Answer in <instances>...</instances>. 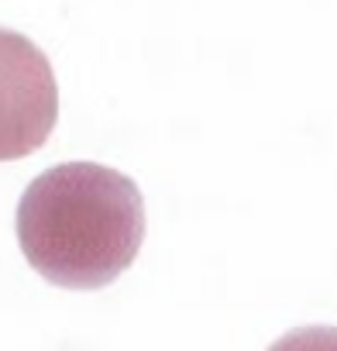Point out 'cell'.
Masks as SVG:
<instances>
[{
	"instance_id": "6da1fadb",
	"label": "cell",
	"mask_w": 337,
	"mask_h": 351,
	"mask_svg": "<svg viewBox=\"0 0 337 351\" xmlns=\"http://www.w3.org/2000/svg\"><path fill=\"white\" fill-rule=\"evenodd\" d=\"M18 241L28 265L62 289L110 286L145 241L141 190L100 162L52 165L21 193Z\"/></svg>"
},
{
	"instance_id": "7a4b0ae2",
	"label": "cell",
	"mask_w": 337,
	"mask_h": 351,
	"mask_svg": "<svg viewBox=\"0 0 337 351\" xmlns=\"http://www.w3.org/2000/svg\"><path fill=\"white\" fill-rule=\"evenodd\" d=\"M59 121L49 56L21 32L0 28V162L38 152Z\"/></svg>"
},
{
	"instance_id": "3957f363",
	"label": "cell",
	"mask_w": 337,
	"mask_h": 351,
	"mask_svg": "<svg viewBox=\"0 0 337 351\" xmlns=\"http://www.w3.org/2000/svg\"><path fill=\"white\" fill-rule=\"evenodd\" d=\"M269 351H337V327H296Z\"/></svg>"
}]
</instances>
